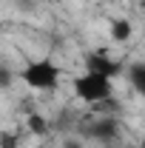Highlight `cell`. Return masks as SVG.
Returning a JSON list of instances; mask_svg holds the SVG:
<instances>
[{
    "label": "cell",
    "mask_w": 145,
    "mask_h": 148,
    "mask_svg": "<svg viewBox=\"0 0 145 148\" xmlns=\"http://www.w3.org/2000/svg\"><path fill=\"white\" fill-rule=\"evenodd\" d=\"M108 148H125V145H108Z\"/></svg>",
    "instance_id": "10"
},
{
    "label": "cell",
    "mask_w": 145,
    "mask_h": 148,
    "mask_svg": "<svg viewBox=\"0 0 145 148\" xmlns=\"http://www.w3.org/2000/svg\"><path fill=\"white\" fill-rule=\"evenodd\" d=\"M83 63H85V71H94V74H100V77H108V80L120 77V74H125V66H122L120 60L108 57L103 49L88 51V54L83 57Z\"/></svg>",
    "instance_id": "3"
},
{
    "label": "cell",
    "mask_w": 145,
    "mask_h": 148,
    "mask_svg": "<svg viewBox=\"0 0 145 148\" xmlns=\"http://www.w3.org/2000/svg\"><path fill=\"white\" fill-rule=\"evenodd\" d=\"M46 3H57V0H46Z\"/></svg>",
    "instance_id": "11"
},
{
    "label": "cell",
    "mask_w": 145,
    "mask_h": 148,
    "mask_svg": "<svg viewBox=\"0 0 145 148\" xmlns=\"http://www.w3.org/2000/svg\"><path fill=\"white\" fill-rule=\"evenodd\" d=\"M12 80H14V74L9 71V69H0V88H9Z\"/></svg>",
    "instance_id": "8"
},
{
    "label": "cell",
    "mask_w": 145,
    "mask_h": 148,
    "mask_svg": "<svg viewBox=\"0 0 145 148\" xmlns=\"http://www.w3.org/2000/svg\"><path fill=\"white\" fill-rule=\"evenodd\" d=\"M131 37H134V23L128 17L111 20V40H114V43H128Z\"/></svg>",
    "instance_id": "5"
},
{
    "label": "cell",
    "mask_w": 145,
    "mask_h": 148,
    "mask_svg": "<svg viewBox=\"0 0 145 148\" xmlns=\"http://www.w3.org/2000/svg\"><path fill=\"white\" fill-rule=\"evenodd\" d=\"M125 77L137 94H145V63H131L125 69Z\"/></svg>",
    "instance_id": "6"
},
{
    "label": "cell",
    "mask_w": 145,
    "mask_h": 148,
    "mask_svg": "<svg viewBox=\"0 0 145 148\" xmlns=\"http://www.w3.org/2000/svg\"><path fill=\"white\" fill-rule=\"evenodd\" d=\"M71 86H74L77 100H83L85 106H97V103H105V100L114 97V80L100 77V74H94V71H85V74H80V77H74Z\"/></svg>",
    "instance_id": "2"
},
{
    "label": "cell",
    "mask_w": 145,
    "mask_h": 148,
    "mask_svg": "<svg viewBox=\"0 0 145 148\" xmlns=\"http://www.w3.org/2000/svg\"><path fill=\"white\" fill-rule=\"evenodd\" d=\"M60 77H63V69L51 57L31 60V63H26L17 71V80H23L34 91H54V88H60Z\"/></svg>",
    "instance_id": "1"
},
{
    "label": "cell",
    "mask_w": 145,
    "mask_h": 148,
    "mask_svg": "<svg viewBox=\"0 0 145 148\" xmlns=\"http://www.w3.org/2000/svg\"><path fill=\"white\" fill-rule=\"evenodd\" d=\"M26 125H29V131H31L34 137H46V134L51 131V125L46 123V117L37 114V111H29V114H26Z\"/></svg>",
    "instance_id": "7"
},
{
    "label": "cell",
    "mask_w": 145,
    "mask_h": 148,
    "mask_svg": "<svg viewBox=\"0 0 145 148\" xmlns=\"http://www.w3.org/2000/svg\"><path fill=\"white\" fill-rule=\"evenodd\" d=\"M125 148H131V145H125Z\"/></svg>",
    "instance_id": "12"
},
{
    "label": "cell",
    "mask_w": 145,
    "mask_h": 148,
    "mask_svg": "<svg viewBox=\"0 0 145 148\" xmlns=\"http://www.w3.org/2000/svg\"><path fill=\"white\" fill-rule=\"evenodd\" d=\"M85 137L100 140V143H105V145H114V143L120 140V120H117L114 114H100L97 120H91V123H88Z\"/></svg>",
    "instance_id": "4"
},
{
    "label": "cell",
    "mask_w": 145,
    "mask_h": 148,
    "mask_svg": "<svg viewBox=\"0 0 145 148\" xmlns=\"http://www.w3.org/2000/svg\"><path fill=\"white\" fill-rule=\"evenodd\" d=\"M63 148H83V143H80V140H66Z\"/></svg>",
    "instance_id": "9"
}]
</instances>
